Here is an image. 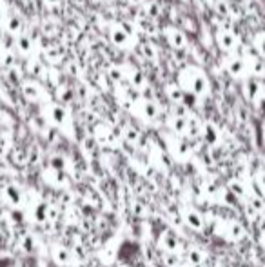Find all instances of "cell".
<instances>
[{
	"label": "cell",
	"instance_id": "13",
	"mask_svg": "<svg viewBox=\"0 0 265 267\" xmlns=\"http://www.w3.org/2000/svg\"><path fill=\"white\" fill-rule=\"evenodd\" d=\"M51 258H53V262L56 265H62V267L69 265L74 260L73 251L68 249L66 245H62V243H53L51 245Z\"/></svg>",
	"mask_w": 265,
	"mask_h": 267
},
{
	"label": "cell",
	"instance_id": "18",
	"mask_svg": "<svg viewBox=\"0 0 265 267\" xmlns=\"http://www.w3.org/2000/svg\"><path fill=\"white\" fill-rule=\"evenodd\" d=\"M186 258H187V262L191 263V265H202V263L206 262V258H207V254L202 249H198V247H191V249H187V254H186Z\"/></svg>",
	"mask_w": 265,
	"mask_h": 267
},
{
	"label": "cell",
	"instance_id": "34",
	"mask_svg": "<svg viewBox=\"0 0 265 267\" xmlns=\"http://www.w3.org/2000/svg\"><path fill=\"white\" fill-rule=\"evenodd\" d=\"M186 267H194V265H191V263H189V265H186Z\"/></svg>",
	"mask_w": 265,
	"mask_h": 267
},
{
	"label": "cell",
	"instance_id": "28",
	"mask_svg": "<svg viewBox=\"0 0 265 267\" xmlns=\"http://www.w3.org/2000/svg\"><path fill=\"white\" fill-rule=\"evenodd\" d=\"M11 147H13V146H11L10 138H6V136H0V156L10 155Z\"/></svg>",
	"mask_w": 265,
	"mask_h": 267
},
{
	"label": "cell",
	"instance_id": "30",
	"mask_svg": "<svg viewBox=\"0 0 265 267\" xmlns=\"http://www.w3.org/2000/svg\"><path fill=\"white\" fill-rule=\"evenodd\" d=\"M73 256L74 258H86V249H84L82 243H74V247H73Z\"/></svg>",
	"mask_w": 265,
	"mask_h": 267
},
{
	"label": "cell",
	"instance_id": "23",
	"mask_svg": "<svg viewBox=\"0 0 265 267\" xmlns=\"http://www.w3.org/2000/svg\"><path fill=\"white\" fill-rule=\"evenodd\" d=\"M247 204H249V207L254 211V213H258V214H264L265 213V200L262 198V196H249L247 198Z\"/></svg>",
	"mask_w": 265,
	"mask_h": 267
},
{
	"label": "cell",
	"instance_id": "22",
	"mask_svg": "<svg viewBox=\"0 0 265 267\" xmlns=\"http://www.w3.org/2000/svg\"><path fill=\"white\" fill-rule=\"evenodd\" d=\"M229 189L238 196V198H247V189H246V184L242 182V180L234 178L229 182Z\"/></svg>",
	"mask_w": 265,
	"mask_h": 267
},
{
	"label": "cell",
	"instance_id": "19",
	"mask_svg": "<svg viewBox=\"0 0 265 267\" xmlns=\"http://www.w3.org/2000/svg\"><path fill=\"white\" fill-rule=\"evenodd\" d=\"M244 234H246V229H244V225L238 222H231L229 225H227V238L229 240H232V242H238V240H242L244 238Z\"/></svg>",
	"mask_w": 265,
	"mask_h": 267
},
{
	"label": "cell",
	"instance_id": "31",
	"mask_svg": "<svg viewBox=\"0 0 265 267\" xmlns=\"http://www.w3.org/2000/svg\"><path fill=\"white\" fill-rule=\"evenodd\" d=\"M146 2H148V0H126V4H128L129 8H132V10H136V11L140 10Z\"/></svg>",
	"mask_w": 265,
	"mask_h": 267
},
{
	"label": "cell",
	"instance_id": "24",
	"mask_svg": "<svg viewBox=\"0 0 265 267\" xmlns=\"http://www.w3.org/2000/svg\"><path fill=\"white\" fill-rule=\"evenodd\" d=\"M34 245H36V240H34L33 234H26V236L20 240V247L24 249L26 252L34 251Z\"/></svg>",
	"mask_w": 265,
	"mask_h": 267
},
{
	"label": "cell",
	"instance_id": "21",
	"mask_svg": "<svg viewBox=\"0 0 265 267\" xmlns=\"http://www.w3.org/2000/svg\"><path fill=\"white\" fill-rule=\"evenodd\" d=\"M162 260L167 267H180V263H182V258H180L178 251H164Z\"/></svg>",
	"mask_w": 265,
	"mask_h": 267
},
{
	"label": "cell",
	"instance_id": "10",
	"mask_svg": "<svg viewBox=\"0 0 265 267\" xmlns=\"http://www.w3.org/2000/svg\"><path fill=\"white\" fill-rule=\"evenodd\" d=\"M2 194H4L6 204H10L11 207H20L24 204V193L20 189L15 182H8L2 187Z\"/></svg>",
	"mask_w": 265,
	"mask_h": 267
},
{
	"label": "cell",
	"instance_id": "5",
	"mask_svg": "<svg viewBox=\"0 0 265 267\" xmlns=\"http://www.w3.org/2000/svg\"><path fill=\"white\" fill-rule=\"evenodd\" d=\"M18 95L28 106H36L40 107L42 104H46L48 100L53 98V91L46 82H42L40 78L30 77L26 75L18 84Z\"/></svg>",
	"mask_w": 265,
	"mask_h": 267
},
{
	"label": "cell",
	"instance_id": "14",
	"mask_svg": "<svg viewBox=\"0 0 265 267\" xmlns=\"http://www.w3.org/2000/svg\"><path fill=\"white\" fill-rule=\"evenodd\" d=\"M182 218L184 223H186L187 227L192 229V231H204V218H202V214L198 213L196 209H186L182 213Z\"/></svg>",
	"mask_w": 265,
	"mask_h": 267
},
{
	"label": "cell",
	"instance_id": "1",
	"mask_svg": "<svg viewBox=\"0 0 265 267\" xmlns=\"http://www.w3.org/2000/svg\"><path fill=\"white\" fill-rule=\"evenodd\" d=\"M174 82L178 88L196 102H206L214 95V80L204 64L186 62L176 69Z\"/></svg>",
	"mask_w": 265,
	"mask_h": 267
},
{
	"label": "cell",
	"instance_id": "3",
	"mask_svg": "<svg viewBox=\"0 0 265 267\" xmlns=\"http://www.w3.org/2000/svg\"><path fill=\"white\" fill-rule=\"evenodd\" d=\"M38 113L44 117V120L50 124L51 127H54L58 133L68 135V133L74 131V122L73 115L69 111V106L58 102L56 98H51L46 104L38 107Z\"/></svg>",
	"mask_w": 265,
	"mask_h": 267
},
{
	"label": "cell",
	"instance_id": "15",
	"mask_svg": "<svg viewBox=\"0 0 265 267\" xmlns=\"http://www.w3.org/2000/svg\"><path fill=\"white\" fill-rule=\"evenodd\" d=\"M120 136H122L124 142H128L131 146L138 147V144H140L144 135L140 133V129H138L136 126H132V124H124L122 129H120Z\"/></svg>",
	"mask_w": 265,
	"mask_h": 267
},
{
	"label": "cell",
	"instance_id": "29",
	"mask_svg": "<svg viewBox=\"0 0 265 267\" xmlns=\"http://www.w3.org/2000/svg\"><path fill=\"white\" fill-rule=\"evenodd\" d=\"M131 209H132V214H134V216H146V207H144V204H140L138 200L132 202Z\"/></svg>",
	"mask_w": 265,
	"mask_h": 267
},
{
	"label": "cell",
	"instance_id": "6",
	"mask_svg": "<svg viewBox=\"0 0 265 267\" xmlns=\"http://www.w3.org/2000/svg\"><path fill=\"white\" fill-rule=\"evenodd\" d=\"M218 68H220L222 75L227 78H231L232 82H244L247 78H250V69L247 66L246 59H244V55L238 51V53H232V55H218Z\"/></svg>",
	"mask_w": 265,
	"mask_h": 267
},
{
	"label": "cell",
	"instance_id": "32",
	"mask_svg": "<svg viewBox=\"0 0 265 267\" xmlns=\"http://www.w3.org/2000/svg\"><path fill=\"white\" fill-rule=\"evenodd\" d=\"M56 218H58V209L56 207L48 209V222H54Z\"/></svg>",
	"mask_w": 265,
	"mask_h": 267
},
{
	"label": "cell",
	"instance_id": "9",
	"mask_svg": "<svg viewBox=\"0 0 265 267\" xmlns=\"http://www.w3.org/2000/svg\"><path fill=\"white\" fill-rule=\"evenodd\" d=\"M166 144H167V153L172 156V158H178V160H186L192 155V149L189 147V142L186 138H182L180 135H174V133H169L166 135Z\"/></svg>",
	"mask_w": 265,
	"mask_h": 267
},
{
	"label": "cell",
	"instance_id": "27",
	"mask_svg": "<svg viewBox=\"0 0 265 267\" xmlns=\"http://www.w3.org/2000/svg\"><path fill=\"white\" fill-rule=\"evenodd\" d=\"M11 126H13L11 115L8 111H4V109H0V127L4 129V127H11Z\"/></svg>",
	"mask_w": 265,
	"mask_h": 267
},
{
	"label": "cell",
	"instance_id": "20",
	"mask_svg": "<svg viewBox=\"0 0 265 267\" xmlns=\"http://www.w3.org/2000/svg\"><path fill=\"white\" fill-rule=\"evenodd\" d=\"M48 209L50 205L46 204V202H38V204L34 205L33 209V220L36 223H46L48 222Z\"/></svg>",
	"mask_w": 265,
	"mask_h": 267
},
{
	"label": "cell",
	"instance_id": "16",
	"mask_svg": "<svg viewBox=\"0 0 265 267\" xmlns=\"http://www.w3.org/2000/svg\"><path fill=\"white\" fill-rule=\"evenodd\" d=\"M160 247L164 251H178L180 249V238H178V234L172 229H166L160 234Z\"/></svg>",
	"mask_w": 265,
	"mask_h": 267
},
{
	"label": "cell",
	"instance_id": "8",
	"mask_svg": "<svg viewBox=\"0 0 265 267\" xmlns=\"http://www.w3.org/2000/svg\"><path fill=\"white\" fill-rule=\"evenodd\" d=\"M240 95L250 106H260L265 102V82L256 77L247 78L240 82Z\"/></svg>",
	"mask_w": 265,
	"mask_h": 267
},
{
	"label": "cell",
	"instance_id": "17",
	"mask_svg": "<svg viewBox=\"0 0 265 267\" xmlns=\"http://www.w3.org/2000/svg\"><path fill=\"white\" fill-rule=\"evenodd\" d=\"M154 155H152V160H154V164H156L158 169H164V171H169L172 167V156L162 149H154L152 151Z\"/></svg>",
	"mask_w": 265,
	"mask_h": 267
},
{
	"label": "cell",
	"instance_id": "4",
	"mask_svg": "<svg viewBox=\"0 0 265 267\" xmlns=\"http://www.w3.org/2000/svg\"><path fill=\"white\" fill-rule=\"evenodd\" d=\"M212 37H214V49L218 51V55L238 53L246 44V39L240 35V31H236L231 24L222 22V20L216 26H212Z\"/></svg>",
	"mask_w": 265,
	"mask_h": 267
},
{
	"label": "cell",
	"instance_id": "33",
	"mask_svg": "<svg viewBox=\"0 0 265 267\" xmlns=\"http://www.w3.org/2000/svg\"><path fill=\"white\" fill-rule=\"evenodd\" d=\"M152 267H167L166 263H164V260H154V262L151 263Z\"/></svg>",
	"mask_w": 265,
	"mask_h": 267
},
{
	"label": "cell",
	"instance_id": "11",
	"mask_svg": "<svg viewBox=\"0 0 265 267\" xmlns=\"http://www.w3.org/2000/svg\"><path fill=\"white\" fill-rule=\"evenodd\" d=\"M93 136L94 140L100 144H104V146H113L114 142H116V133H114V129L109 124H106V122H100L98 126L93 129Z\"/></svg>",
	"mask_w": 265,
	"mask_h": 267
},
{
	"label": "cell",
	"instance_id": "7",
	"mask_svg": "<svg viewBox=\"0 0 265 267\" xmlns=\"http://www.w3.org/2000/svg\"><path fill=\"white\" fill-rule=\"evenodd\" d=\"M160 40L171 51H176L180 55H186V51L191 48L192 44V37L187 35L186 31L176 26L174 22H166L160 26Z\"/></svg>",
	"mask_w": 265,
	"mask_h": 267
},
{
	"label": "cell",
	"instance_id": "12",
	"mask_svg": "<svg viewBox=\"0 0 265 267\" xmlns=\"http://www.w3.org/2000/svg\"><path fill=\"white\" fill-rule=\"evenodd\" d=\"M249 48L254 51L260 59L265 60V28H258V30H252L250 35L246 40Z\"/></svg>",
	"mask_w": 265,
	"mask_h": 267
},
{
	"label": "cell",
	"instance_id": "2",
	"mask_svg": "<svg viewBox=\"0 0 265 267\" xmlns=\"http://www.w3.org/2000/svg\"><path fill=\"white\" fill-rule=\"evenodd\" d=\"M108 42L120 53H134L140 44V33L129 20H111L106 28Z\"/></svg>",
	"mask_w": 265,
	"mask_h": 267
},
{
	"label": "cell",
	"instance_id": "26",
	"mask_svg": "<svg viewBox=\"0 0 265 267\" xmlns=\"http://www.w3.org/2000/svg\"><path fill=\"white\" fill-rule=\"evenodd\" d=\"M254 184L258 185V189H260L262 193L265 194V169L256 171V175H254Z\"/></svg>",
	"mask_w": 265,
	"mask_h": 267
},
{
	"label": "cell",
	"instance_id": "25",
	"mask_svg": "<svg viewBox=\"0 0 265 267\" xmlns=\"http://www.w3.org/2000/svg\"><path fill=\"white\" fill-rule=\"evenodd\" d=\"M224 204H227V205H236V202H238V196H236L234 193H232L229 187H226L224 189Z\"/></svg>",
	"mask_w": 265,
	"mask_h": 267
}]
</instances>
